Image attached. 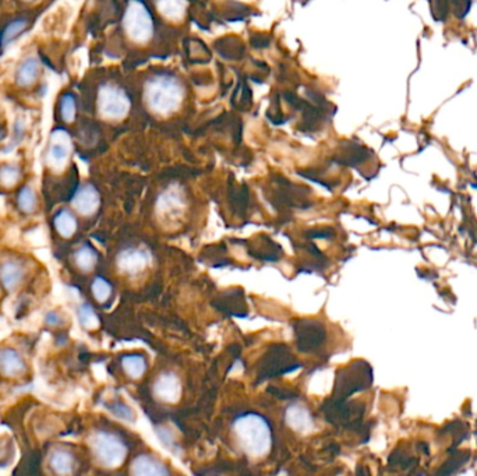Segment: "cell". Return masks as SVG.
<instances>
[{
    "label": "cell",
    "instance_id": "cell-12",
    "mask_svg": "<svg viewBox=\"0 0 477 476\" xmlns=\"http://www.w3.org/2000/svg\"><path fill=\"white\" fill-rule=\"evenodd\" d=\"M131 473L144 475V476H164V475H169V469L161 462L153 459L152 457L142 454L133 461Z\"/></svg>",
    "mask_w": 477,
    "mask_h": 476
},
{
    "label": "cell",
    "instance_id": "cell-22",
    "mask_svg": "<svg viewBox=\"0 0 477 476\" xmlns=\"http://www.w3.org/2000/svg\"><path fill=\"white\" fill-rule=\"evenodd\" d=\"M20 169L16 165H5L0 168V185L5 187L14 186L20 179Z\"/></svg>",
    "mask_w": 477,
    "mask_h": 476
},
{
    "label": "cell",
    "instance_id": "cell-8",
    "mask_svg": "<svg viewBox=\"0 0 477 476\" xmlns=\"http://www.w3.org/2000/svg\"><path fill=\"white\" fill-rule=\"evenodd\" d=\"M148 254L140 249H126L118 256L119 270L129 276L141 273L148 266Z\"/></svg>",
    "mask_w": 477,
    "mask_h": 476
},
{
    "label": "cell",
    "instance_id": "cell-18",
    "mask_svg": "<svg viewBox=\"0 0 477 476\" xmlns=\"http://www.w3.org/2000/svg\"><path fill=\"white\" fill-rule=\"evenodd\" d=\"M38 73H39V65L36 59L28 58L20 65L17 70V83L20 85H30L36 80Z\"/></svg>",
    "mask_w": 477,
    "mask_h": 476
},
{
    "label": "cell",
    "instance_id": "cell-9",
    "mask_svg": "<svg viewBox=\"0 0 477 476\" xmlns=\"http://www.w3.org/2000/svg\"><path fill=\"white\" fill-rule=\"evenodd\" d=\"M100 203L99 193L92 185L83 186L73 198V205L83 216H92Z\"/></svg>",
    "mask_w": 477,
    "mask_h": 476
},
{
    "label": "cell",
    "instance_id": "cell-5",
    "mask_svg": "<svg viewBox=\"0 0 477 476\" xmlns=\"http://www.w3.org/2000/svg\"><path fill=\"white\" fill-rule=\"evenodd\" d=\"M98 110L106 119L120 121L130 111V99L123 90L115 85H103L98 94Z\"/></svg>",
    "mask_w": 477,
    "mask_h": 476
},
{
    "label": "cell",
    "instance_id": "cell-23",
    "mask_svg": "<svg viewBox=\"0 0 477 476\" xmlns=\"http://www.w3.org/2000/svg\"><path fill=\"white\" fill-rule=\"evenodd\" d=\"M92 293L98 302H105V300H108V298L111 296L112 287L108 281L98 277L92 282Z\"/></svg>",
    "mask_w": 477,
    "mask_h": 476
},
{
    "label": "cell",
    "instance_id": "cell-15",
    "mask_svg": "<svg viewBox=\"0 0 477 476\" xmlns=\"http://www.w3.org/2000/svg\"><path fill=\"white\" fill-rule=\"evenodd\" d=\"M156 8L162 16L172 21H178L183 17L187 0H156Z\"/></svg>",
    "mask_w": 477,
    "mask_h": 476
},
{
    "label": "cell",
    "instance_id": "cell-4",
    "mask_svg": "<svg viewBox=\"0 0 477 476\" xmlns=\"http://www.w3.org/2000/svg\"><path fill=\"white\" fill-rule=\"evenodd\" d=\"M123 24L127 35L138 43L147 42L153 31L152 17L140 0H131L126 10Z\"/></svg>",
    "mask_w": 477,
    "mask_h": 476
},
{
    "label": "cell",
    "instance_id": "cell-16",
    "mask_svg": "<svg viewBox=\"0 0 477 476\" xmlns=\"http://www.w3.org/2000/svg\"><path fill=\"white\" fill-rule=\"evenodd\" d=\"M53 224H55L58 234L62 235L63 238H72L77 231L76 217L70 213L69 209H62L61 213L55 217V220H53Z\"/></svg>",
    "mask_w": 477,
    "mask_h": 476
},
{
    "label": "cell",
    "instance_id": "cell-28",
    "mask_svg": "<svg viewBox=\"0 0 477 476\" xmlns=\"http://www.w3.org/2000/svg\"><path fill=\"white\" fill-rule=\"evenodd\" d=\"M109 411H112L118 417H122L125 420H133L134 419L133 411L129 406L123 405V404H119V402L114 404V405L109 406Z\"/></svg>",
    "mask_w": 477,
    "mask_h": 476
},
{
    "label": "cell",
    "instance_id": "cell-14",
    "mask_svg": "<svg viewBox=\"0 0 477 476\" xmlns=\"http://www.w3.org/2000/svg\"><path fill=\"white\" fill-rule=\"evenodd\" d=\"M52 470L58 475H70L74 470V458L65 450H55L49 458Z\"/></svg>",
    "mask_w": 477,
    "mask_h": 476
},
{
    "label": "cell",
    "instance_id": "cell-1",
    "mask_svg": "<svg viewBox=\"0 0 477 476\" xmlns=\"http://www.w3.org/2000/svg\"><path fill=\"white\" fill-rule=\"evenodd\" d=\"M235 435L242 450L253 457L267 455L273 446V435L268 422L257 413H246L235 420Z\"/></svg>",
    "mask_w": 477,
    "mask_h": 476
},
{
    "label": "cell",
    "instance_id": "cell-13",
    "mask_svg": "<svg viewBox=\"0 0 477 476\" xmlns=\"http://www.w3.org/2000/svg\"><path fill=\"white\" fill-rule=\"evenodd\" d=\"M23 278V267L16 261H6L0 267V281L6 289H14Z\"/></svg>",
    "mask_w": 477,
    "mask_h": 476
},
{
    "label": "cell",
    "instance_id": "cell-2",
    "mask_svg": "<svg viewBox=\"0 0 477 476\" xmlns=\"http://www.w3.org/2000/svg\"><path fill=\"white\" fill-rule=\"evenodd\" d=\"M145 101L155 114L168 115L175 112L183 101L180 83L171 76H156L147 83Z\"/></svg>",
    "mask_w": 477,
    "mask_h": 476
},
{
    "label": "cell",
    "instance_id": "cell-25",
    "mask_svg": "<svg viewBox=\"0 0 477 476\" xmlns=\"http://www.w3.org/2000/svg\"><path fill=\"white\" fill-rule=\"evenodd\" d=\"M449 8L452 9L455 17L458 19H465L471 8V0H448Z\"/></svg>",
    "mask_w": 477,
    "mask_h": 476
},
{
    "label": "cell",
    "instance_id": "cell-20",
    "mask_svg": "<svg viewBox=\"0 0 477 476\" xmlns=\"http://www.w3.org/2000/svg\"><path fill=\"white\" fill-rule=\"evenodd\" d=\"M78 319H80V323L83 324V327L87 329V330L96 329L98 324H99L98 315L95 314L94 309L89 304H87V303L80 306V309H78Z\"/></svg>",
    "mask_w": 477,
    "mask_h": 476
},
{
    "label": "cell",
    "instance_id": "cell-24",
    "mask_svg": "<svg viewBox=\"0 0 477 476\" xmlns=\"http://www.w3.org/2000/svg\"><path fill=\"white\" fill-rule=\"evenodd\" d=\"M61 114H62V119L65 122H72L76 116V101L73 98V95L66 94L62 98V105H61Z\"/></svg>",
    "mask_w": 477,
    "mask_h": 476
},
{
    "label": "cell",
    "instance_id": "cell-26",
    "mask_svg": "<svg viewBox=\"0 0 477 476\" xmlns=\"http://www.w3.org/2000/svg\"><path fill=\"white\" fill-rule=\"evenodd\" d=\"M448 0H433V17L437 21H445L448 17Z\"/></svg>",
    "mask_w": 477,
    "mask_h": 476
},
{
    "label": "cell",
    "instance_id": "cell-7",
    "mask_svg": "<svg viewBox=\"0 0 477 476\" xmlns=\"http://www.w3.org/2000/svg\"><path fill=\"white\" fill-rule=\"evenodd\" d=\"M153 394L167 404H175L182 395V383L175 373H164L153 384Z\"/></svg>",
    "mask_w": 477,
    "mask_h": 476
},
{
    "label": "cell",
    "instance_id": "cell-10",
    "mask_svg": "<svg viewBox=\"0 0 477 476\" xmlns=\"http://www.w3.org/2000/svg\"><path fill=\"white\" fill-rule=\"evenodd\" d=\"M25 363L19 352L10 348L0 351V373L8 377H17L24 373Z\"/></svg>",
    "mask_w": 477,
    "mask_h": 476
},
{
    "label": "cell",
    "instance_id": "cell-3",
    "mask_svg": "<svg viewBox=\"0 0 477 476\" xmlns=\"http://www.w3.org/2000/svg\"><path fill=\"white\" fill-rule=\"evenodd\" d=\"M91 446L96 459L106 468L120 466L127 454L125 443L118 436L108 432L95 433Z\"/></svg>",
    "mask_w": 477,
    "mask_h": 476
},
{
    "label": "cell",
    "instance_id": "cell-11",
    "mask_svg": "<svg viewBox=\"0 0 477 476\" xmlns=\"http://www.w3.org/2000/svg\"><path fill=\"white\" fill-rule=\"evenodd\" d=\"M286 423L293 431L300 433H308L314 426L310 412L301 405H290L288 408Z\"/></svg>",
    "mask_w": 477,
    "mask_h": 476
},
{
    "label": "cell",
    "instance_id": "cell-19",
    "mask_svg": "<svg viewBox=\"0 0 477 476\" xmlns=\"http://www.w3.org/2000/svg\"><path fill=\"white\" fill-rule=\"evenodd\" d=\"M74 260H76V264L78 266V269H81L83 271H89L94 269L95 262L98 260V256L92 247L83 246L76 251Z\"/></svg>",
    "mask_w": 477,
    "mask_h": 476
},
{
    "label": "cell",
    "instance_id": "cell-6",
    "mask_svg": "<svg viewBox=\"0 0 477 476\" xmlns=\"http://www.w3.org/2000/svg\"><path fill=\"white\" fill-rule=\"evenodd\" d=\"M70 155V138L63 130H56L52 136L47 152V163L53 168H62Z\"/></svg>",
    "mask_w": 477,
    "mask_h": 476
},
{
    "label": "cell",
    "instance_id": "cell-21",
    "mask_svg": "<svg viewBox=\"0 0 477 476\" xmlns=\"http://www.w3.org/2000/svg\"><path fill=\"white\" fill-rule=\"evenodd\" d=\"M19 207L24 211V213H32L36 207V197H35V192L30 187L25 186L21 189V192L19 193Z\"/></svg>",
    "mask_w": 477,
    "mask_h": 476
},
{
    "label": "cell",
    "instance_id": "cell-27",
    "mask_svg": "<svg viewBox=\"0 0 477 476\" xmlns=\"http://www.w3.org/2000/svg\"><path fill=\"white\" fill-rule=\"evenodd\" d=\"M25 20H17V21H14V23H12L8 28H6V31H5V34H3V45H6V43H9L12 39H14L24 28H25Z\"/></svg>",
    "mask_w": 477,
    "mask_h": 476
},
{
    "label": "cell",
    "instance_id": "cell-29",
    "mask_svg": "<svg viewBox=\"0 0 477 476\" xmlns=\"http://www.w3.org/2000/svg\"><path fill=\"white\" fill-rule=\"evenodd\" d=\"M25 2H31V0H25Z\"/></svg>",
    "mask_w": 477,
    "mask_h": 476
},
{
    "label": "cell",
    "instance_id": "cell-17",
    "mask_svg": "<svg viewBox=\"0 0 477 476\" xmlns=\"http://www.w3.org/2000/svg\"><path fill=\"white\" fill-rule=\"evenodd\" d=\"M125 372L131 379H138L144 375L147 369V362L142 355H126L122 359Z\"/></svg>",
    "mask_w": 477,
    "mask_h": 476
}]
</instances>
